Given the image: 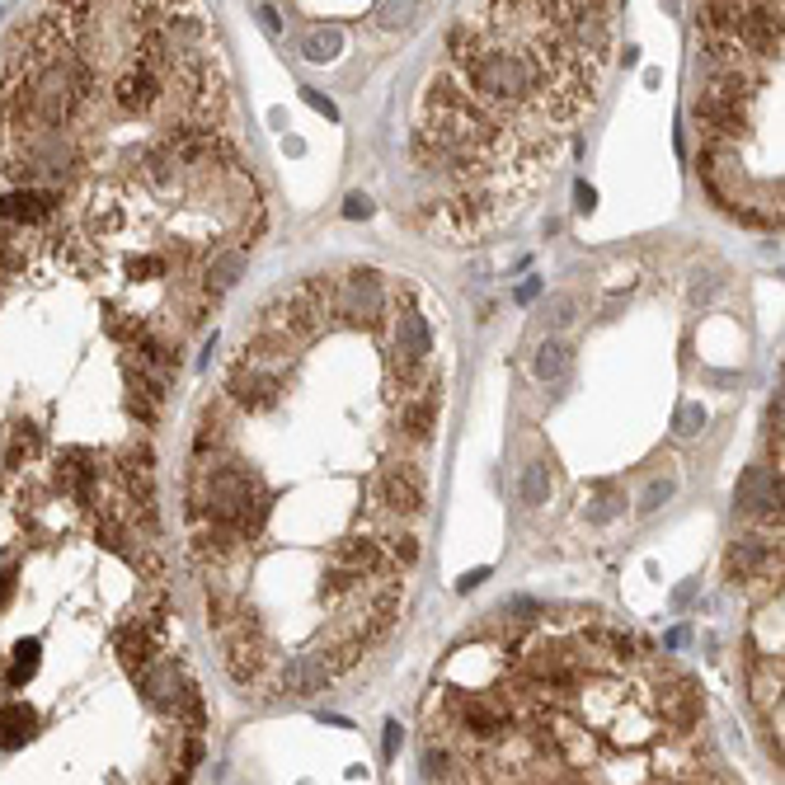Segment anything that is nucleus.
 Segmentation results:
<instances>
[{"label": "nucleus", "instance_id": "nucleus-1", "mask_svg": "<svg viewBox=\"0 0 785 785\" xmlns=\"http://www.w3.org/2000/svg\"><path fill=\"white\" fill-rule=\"evenodd\" d=\"M607 57V0H475L419 94L414 165L447 194L484 188L518 212L592 114Z\"/></svg>", "mask_w": 785, "mask_h": 785}, {"label": "nucleus", "instance_id": "nucleus-2", "mask_svg": "<svg viewBox=\"0 0 785 785\" xmlns=\"http://www.w3.org/2000/svg\"><path fill=\"white\" fill-rule=\"evenodd\" d=\"M184 508H188V522L231 527L245 546L259 541L268 527V490H263L259 471L245 466L240 456H226V452L188 466Z\"/></svg>", "mask_w": 785, "mask_h": 785}, {"label": "nucleus", "instance_id": "nucleus-3", "mask_svg": "<svg viewBox=\"0 0 785 785\" xmlns=\"http://www.w3.org/2000/svg\"><path fill=\"white\" fill-rule=\"evenodd\" d=\"M391 315V287L376 268H348L339 278V302H334V320L348 330H382Z\"/></svg>", "mask_w": 785, "mask_h": 785}, {"label": "nucleus", "instance_id": "nucleus-4", "mask_svg": "<svg viewBox=\"0 0 785 785\" xmlns=\"http://www.w3.org/2000/svg\"><path fill=\"white\" fill-rule=\"evenodd\" d=\"M222 400L240 414H273L283 404V372L278 367H250V363H231L226 367V382H222Z\"/></svg>", "mask_w": 785, "mask_h": 785}, {"label": "nucleus", "instance_id": "nucleus-5", "mask_svg": "<svg viewBox=\"0 0 785 785\" xmlns=\"http://www.w3.org/2000/svg\"><path fill=\"white\" fill-rule=\"evenodd\" d=\"M372 490L391 518H419L423 512V466L419 462H386L376 471Z\"/></svg>", "mask_w": 785, "mask_h": 785}, {"label": "nucleus", "instance_id": "nucleus-6", "mask_svg": "<svg viewBox=\"0 0 785 785\" xmlns=\"http://www.w3.org/2000/svg\"><path fill=\"white\" fill-rule=\"evenodd\" d=\"M438 414H442V376L438 382L419 386L414 395H400V410H395V432L410 447H428L438 438Z\"/></svg>", "mask_w": 785, "mask_h": 785}, {"label": "nucleus", "instance_id": "nucleus-7", "mask_svg": "<svg viewBox=\"0 0 785 785\" xmlns=\"http://www.w3.org/2000/svg\"><path fill=\"white\" fill-rule=\"evenodd\" d=\"M132 678H137L142 701H146L151 710H160V715H179V706H184V691H188V682H194V678H188V672H184L174 659H165V654H160V659H151L146 668H137Z\"/></svg>", "mask_w": 785, "mask_h": 785}, {"label": "nucleus", "instance_id": "nucleus-8", "mask_svg": "<svg viewBox=\"0 0 785 785\" xmlns=\"http://www.w3.org/2000/svg\"><path fill=\"white\" fill-rule=\"evenodd\" d=\"M188 555H194V564H203L207 574H222V570H231V564L245 555V541H240L231 527L188 522Z\"/></svg>", "mask_w": 785, "mask_h": 785}, {"label": "nucleus", "instance_id": "nucleus-9", "mask_svg": "<svg viewBox=\"0 0 785 785\" xmlns=\"http://www.w3.org/2000/svg\"><path fill=\"white\" fill-rule=\"evenodd\" d=\"M447 710L462 720V729L480 743H494V739L512 734L508 706H499V701H490V696H447Z\"/></svg>", "mask_w": 785, "mask_h": 785}, {"label": "nucleus", "instance_id": "nucleus-10", "mask_svg": "<svg viewBox=\"0 0 785 785\" xmlns=\"http://www.w3.org/2000/svg\"><path fill=\"white\" fill-rule=\"evenodd\" d=\"M739 508L748 518H757L762 527H776L780 532V471H767V466H752L739 484Z\"/></svg>", "mask_w": 785, "mask_h": 785}, {"label": "nucleus", "instance_id": "nucleus-11", "mask_svg": "<svg viewBox=\"0 0 785 785\" xmlns=\"http://www.w3.org/2000/svg\"><path fill=\"white\" fill-rule=\"evenodd\" d=\"M771 564H780V546L771 536H743V541H734L729 546V555H724V574L734 579V583H748V579H757V574H767Z\"/></svg>", "mask_w": 785, "mask_h": 785}, {"label": "nucleus", "instance_id": "nucleus-12", "mask_svg": "<svg viewBox=\"0 0 785 785\" xmlns=\"http://www.w3.org/2000/svg\"><path fill=\"white\" fill-rule=\"evenodd\" d=\"M226 432H231V404H226V400L203 404V410H198V423H194V462L222 456V452H226Z\"/></svg>", "mask_w": 785, "mask_h": 785}, {"label": "nucleus", "instance_id": "nucleus-13", "mask_svg": "<svg viewBox=\"0 0 785 785\" xmlns=\"http://www.w3.org/2000/svg\"><path fill=\"white\" fill-rule=\"evenodd\" d=\"M330 682H334V672L324 668V659H320V654H302V659H292V663L278 672V687H273V691H287V696H320Z\"/></svg>", "mask_w": 785, "mask_h": 785}, {"label": "nucleus", "instance_id": "nucleus-14", "mask_svg": "<svg viewBox=\"0 0 785 785\" xmlns=\"http://www.w3.org/2000/svg\"><path fill=\"white\" fill-rule=\"evenodd\" d=\"M38 710L29 706V701H0V752H19L24 743L38 739Z\"/></svg>", "mask_w": 785, "mask_h": 785}, {"label": "nucleus", "instance_id": "nucleus-15", "mask_svg": "<svg viewBox=\"0 0 785 785\" xmlns=\"http://www.w3.org/2000/svg\"><path fill=\"white\" fill-rule=\"evenodd\" d=\"M659 710L668 724H678V729H691L701 720V696H696V682L691 678H672L659 696Z\"/></svg>", "mask_w": 785, "mask_h": 785}, {"label": "nucleus", "instance_id": "nucleus-16", "mask_svg": "<svg viewBox=\"0 0 785 785\" xmlns=\"http://www.w3.org/2000/svg\"><path fill=\"white\" fill-rule=\"evenodd\" d=\"M334 560L339 564H353L358 574H386V570H395V564L386 560V546H376L372 536H348V541H339L334 546Z\"/></svg>", "mask_w": 785, "mask_h": 785}, {"label": "nucleus", "instance_id": "nucleus-17", "mask_svg": "<svg viewBox=\"0 0 785 785\" xmlns=\"http://www.w3.org/2000/svg\"><path fill=\"white\" fill-rule=\"evenodd\" d=\"M570 363H574V348L564 339H546L536 348V358H532V376H536V382H560V376L570 372Z\"/></svg>", "mask_w": 785, "mask_h": 785}, {"label": "nucleus", "instance_id": "nucleus-18", "mask_svg": "<svg viewBox=\"0 0 785 785\" xmlns=\"http://www.w3.org/2000/svg\"><path fill=\"white\" fill-rule=\"evenodd\" d=\"M391 382L400 386V395H414L419 386L438 382V367L428 358H391Z\"/></svg>", "mask_w": 785, "mask_h": 785}, {"label": "nucleus", "instance_id": "nucleus-19", "mask_svg": "<svg viewBox=\"0 0 785 785\" xmlns=\"http://www.w3.org/2000/svg\"><path fill=\"white\" fill-rule=\"evenodd\" d=\"M551 490H555V475H551V462H532L518 480V499L527 508H541V503H551Z\"/></svg>", "mask_w": 785, "mask_h": 785}, {"label": "nucleus", "instance_id": "nucleus-20", "mask_svg": "<svg viewBox=\"0 0 785 785\" xmlns=\"http://www.w3.org/2000/svg\"><path fill=\"white\" fill-rule=\"evenodd\" d=\"M363 583H367V574H358L353 564H330L324 570V598H353V592H363Z\"/></svg>", "mask_w": 785, "mask_h": 785}, {"label": "nucleus", "instance_id": "nucleus-21", "mask_svg": "<svg viewBox=\"0 0 785 785\" xmlns=\"http://www.w3.org/2000/svg\"><path fill=\"white\" fill-rule=\"evenodd\" d=\"M621 508H626V494L611 490V484H598L592 499H588V518L592 522H611V518H621Z\"/></svg>", "mask_w": 785, "mask_h": 785}, {"label": "nucleus", "instance_id": "nucleus-22", "mask_svg": "<svg viewBox=\"0 0 785 785\" xmlns=\"http://www.w3.org/2000/svg\"><path fill=\"white\" fill-rule=\"evenodd\" d=\"M386 560L395 570H414L419 564V536L414 532H391L386 536Z\"/></svg>", "mask_w": 785, "mask_h": 785}, {"label": "nucleus", "instance_id": "nucleus-23", "mask_svg": "<svg viewBox=\"0 0 785 785\" xmlns=\"http://www.w3.org/2000/svg\"><path fill=\"white\" fill-rule=\"evenodd\" d=\"M706 423H710V414H706V404H701V400L678 404V414H672V432H678V438H696Z\"/></svg>", "mask_w": 785, "mask_h": 785}, {"label": "nucleus", "instance_id": "nucleus-24", "mask_svg": "<svg viewBox=\"0 0 785 785\" xmlns=\"http://www.w3.org/2000/svg\"><path fill=\"white\" fill-rule=\"evenodd\" d=\"M339 47H343V34L339 29H324V34H311L306 38V57L311 62H334Z\"/></svg>", "mask_w": 785, "mask_h": 785}, {"label": "nucleus", "instance_id": "nucleus-25", "mask_svg": "<svg viewBox=\"0 0 785 785\" xmlns=\"http://www.w3.org/2000/svg\"><path fill=\"white\" fill-rule=\"evenodd\" d=\"M574 315H579V296H555V302L546 306V324H551V330L574 324Z\"/></svg>", "mask_w": 785, "mask_h": 785}, {"label": "nucleus", "instance_id": "nucleus-26", "mask_svg": "<svg viewBox=\"0 0 785 785\" xmlns=\"http://www.w3.org/2000/svg\"><path fill=\"white\" fill-rule=\"evenodd\" d=\"M668 494H672V484H668V480H654V484L644 490V499H640V512H654L659 503H668Z\"/></svg>", "mask_w": 785, "mask_h": 785}, {"label": "nucleus", "instance_id": "nucleus-27", "mask_svg": "<svg viewBox=\"0 0 785 785\" xmlns=\"http://www.w3.org/2000/svg\"><path fill=\"white\" fill-rule=\"evenodd\" d=\"M343 216H353V222H363V216H372V198H367V194H348V203H343Z\"/></svg>", "mask_w": 785, "mask_h": 785}, {"label": "nucleus", "instance_id": "nucleus-28", "mask_svg": "<svg viewBox=\"0 0 785 785\" xmlns=\"http://www.w3.org/2000/svg\"><path fill=\"white\" fill-rule=\"evenodd\" d=\"M400 734H404V729L391 720V724H386V762H395V752H400Z\"/></svg>", "mask_w": 785, "mask_h": 785}, {"label": "nucleus", "instance_id": "nucleus-29", "mask_svg": "<svg viewBox=\"0 0 785 785\" xmlns=\"http://www.w3.org/2000/svg\"><path fill=\"white\" fill-rule=\"evenodd\" d=\"M484 579H490V570H471V574H462V583H456V592H475Z\"/></svg>", "mask_w": 785, "mask_h": 785}, {"label": "nucleus", "instance_id": "nucleus-30", "mask_svg": "<svg viewBox=\"0 0 785 785\" xmlns=\"http://www.w3.org/2000/svg\"><path fill=\"white\" fill-rule=\"evenodd\" d=\"M607 640H611V649H616L621 659H626V654H635V640H631V635H621V631H611Z\"/></svg>", "mask_w": 785, "mask_h": 785}, {"label": "nucleus", "instance_id": "nucleus-31", "mask_svg": "<svg viewBox=\"0 0 785 785\" xmlns=\"http://www.w3.org/2000/svg\"><path fill=\"white\" fill-rule=\"evenodd\" d=\"M306 99H311V104L320 108V114H324V118H339V108H334L330 99H324V94H315V90H306Z\"/></svg>", "mask_w": 785, "mask_h": 785}, {"label": "nucleus", "instance_id": "nucleus-32", "mask_svg": "<svg viewBox=\"0 0 785 785\" xmlns=\"http://www.w3.org/2000/svg\"><path fill=\"white\" fill-rule=\"evenodd\" d=\"M574 198H579V212H592V203H598V194H592L588 184H579V188H574Z\"/></svg>", "mask_w": 785, "mask_h": 785}, {"label": "nucleus", "instance_id": "nucleus-33", "mask_svg": "<svg viewBox=\"0 0 785 785\" xmlns=\"http://www.w3.org/2000/svg\"><path fill=\"white\" fill-rule=\"evenodd\" d=\"M536 296H541V283L532 278V283H522V292H518V302H536Z\"/></svg>", "mask_w": 785, "mask_h": 785}, {"label": "nucleus", "instance_id": "nucleus-34", "mask_svg": "<svg viewBox=\"0 0 785 785\" xmlns=\"http://www.w3.org/2000/svg\"><path fill=\"white\" fill-rule=\"evenodd\" d=\"M574 785H579V780H574Z\"/></svg>", "mask_w": 785, "mask_h": 785}]
</instances>
